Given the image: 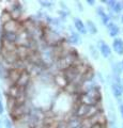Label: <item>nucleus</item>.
I'll use <instances>...</instances> for the list:
<instances>
[{"label":"nucleus","instance_id":"0eeeda50","mask_svg":"<svg viewBox=\"0 0 123 128\" xmlns=\"http://www.w3.org/2000/svg\"><path fill=\"white\" fill-rule=\"evenodd\" d=\"M87 30H88L91 34H96L97 33V28L95 26V24L91 20L87 22Z\"/></svg>","mask_w":123,"mask_h":128},{"label":"nucleus","instance_id":"2eb2a0df","mask_svg":"<svg viewBox=\"0 0 123 128\" xmlns=\"http://www.w3.org/2000/svg\"><path fill=\"white\" fill-rule=\"evenodd\" d=\"M121 67H122V70H123V60H122V62H121Z\"/></svg>","mask_w":123,"mask_h":128},{"label":"nucleus","instance_id":"7ed1b4c3","mask_svg":"<svg viewBox=\"0 0 123 128\" xmlns=\"http://www.w3.org/2000/svg\"><path fill=\"white\" fill-rule=\"evenodd\" d=\"M111 92L113 96L116 98H121V96L123 94V86L121 83H118V82H112L111 84Z\"/></svg>","mask_w":123,"mask_h":128},{"label":"nucleus","instance_id":"39448f33","mask_svg":"<svg viewBox=\"0 0 123 128\" xmlns=\"http://www.w3.org/2000/svg\"><path fill=\"white\" fill-rule=\"evenodd\" d=\"M107 29H108V34L111 38H116L117 35L120 33V28L112 22H110L108 25H107Z\"/></svg>","mask_w":123,"mask_h":128},{"label":"nucleus","instance_id":"4468645a","mask_svg":"<svg viewBox=\"0 0 123 128\" xmlns=\"http://www.w3.org/2000/svg\"><path fill=\"white\" fill-rule=\"evenodd\" d=\"M88 3H90V6H93L94 4V1H91V0H88V1H87Z\"/></svg>","mask_w":123,"mask_h":128},{"label":"nucleus","instance_id":"ddd939ff","mask_svg":"<svg viewBox=\"0 0 123 128\" xmlns=\"http://www.w3.org/2000/svg\"><path fill=\"white\" fill-rule=\"evenodd\" d=\"M119 110H120V114H121V116L123 118V104H121V105L119 106Z\"/></svg>","mask_w":123,"mask_h":128},{"label":"nucleus","instance_id":"423d86ee","mask_svg":"<svg viewBox=\"0 0 123 128\" xmlns=\"http://www.w3.org/2000/svg\"><path fill=\"white\" fill-rule=\"evenodd\" d=\"M96 12H97V15L101 17V19H102V22L104 24V25H108V24L110 22V17H109V15L107 14V13H105V11H104V9H103L102 6H98L97 9H96Z\"/></svg>","mask_w":123,"mask_h":128},{"label":"nucleus","instance_id":"9d476101","mask_svg":"<svg viewBox=\"0 0 123 128\" xmlns=\"http://www.w3.org/2000/svg\"><path fill=\"white\" fill-rule=\"evenodd\" d=\"M90 51H91V54H93V58L97 59V51H95L94 46H90Z\"/></svg>","mask_w":123,"mask_h":128},{"label":"nucleus","instance_id":"a211bd4d","mask_svg":"<svg viewBox=\"0 0 123 128\" xmlns=\"http://www.w3.org/2000/svg\"><path fill=\"white\" fill-rule=\"evenodd\" d=\"M122 128H123V125H122Z\"/></svg>","mask_w":123,"mask_h":128},{"label":"nucleus","instance_id":"20e7f679","mask_svg":"<svg viewBox=\"0 0 123 128\" xmlns=\"http://www.w3.org/2000/svg\"><path fill=\"white\" fill-rule=\"evenodd\" d=\"M74 26H75L76 30L79 32V33L86 34L87 32H88V30H87V27L85 26L84 22H82L80 18H78V17H75L74 18Z\"/></svg>","mask_w":123,"mask_h":128},{"label":"nucleus","instance_id":"1a4fd4ad","mask_svg":"<svg viewBox=\"0 0 123 128\" xmlns=\"http://www.w3.org/2000/svg\"><path fill=\"white\" fill-rule=\"evenodd\" d=\"M3 123H5V128H13V126H12V123L9 118H5L3 120Z\"/></svg>","mask_w":123,"mask_h":128},{"label":"nucleus","instance_id":"f8f14e48","mask_svg":"<svg viewBox=\"0 0 123 128\" xmlns=\"http://www.w3.org/2000/svg\"><path fill=\"white\" fill-rule=\"evenodd\" d=\"M5 112V108H3V104H2V100L0 99V114H2Z\"/></svg>","mask_w":123,"mask_h":128},{"label":"nucleus","instance_id":"dca6fc26","mask_svg":"<svg viewBox=\"0 0 123 128\" xmlns=\"http://www.w3.org/2000/svg\"><path fill=\"white\" fill-rule=\"evenodd\" d=\"M121 20H122V22H123V15H122V17H121Z\"/></svg>","mask_w":123,"mask_h":128},{"label":"nucleus","instance_id":"f03ea898","mask_svg":"<svg viewBox=\"0 0 123 128\" xmlns=\"http://www.w3.org/2000/svg\"><path fill=\"white\" fill-rule=\"evenodd\" d=\"M112 49L114 52L122 56L123 54V40L120 38H116L112 42Z\"/></svg>","mask_w":123,"mask_h":128},{"label":"nucleus","instance_id":"9b49d317","mask_svg":"<svg viewBox=\"0 0 123 128\" xmlns=\"http://www.w3.org/2000/svg\"><path fill=\"white\" fill-rule=\"evenodd\" d=\"M40 4H42L43 6L49 8V6H53V3H51V2H48V1H40Z\"/></svg>","mask_w":123,"mask_h":128},{"label":"nucleus","instance_id":"f3484780","mask_svg":"<svg viewBox=\"0 0 123 128\" xmlns=\"http://www.w3.org/2000/svg\"><path fill=\"white\" fill-rule=\"evenodd\" d=\"M0 128H1V122H0Z\"/></svg>","mask_w":123,"mask_h":128},{"label":"nucleus","instance_id":"6e6552de","mask_svg":"<svg viewBox=\"0 0 123 128\" xmlns=\"http://www.w3.org/2000/svg\"><path fill=\"white\" fill-rule=\"evenodd\" d=\"M70 41L72 42L73 44H75V45H79V44L81 43V38H80V36H79L77 33H75V32L72 31V34H71Z\"/></svg>","mask_w":123,"mask_h":128},{"label":"nucleus","instance_id":"f257e3e1","mask_svg":"<svg viewBox=\"0 0 123 128\" xmlns=\"http://www.w3.org/2000/svg\"><path fill=\"white\" fill-rule=\"evenodd\" d=\"M97 48L98 50L101 51L102 56L104 58H109L110 56H111V49H110L109 45L107 44L106 42H104L103 40H101V41H98L97 43Z\"/></svg>","mask_w":123,"mask_h":128}]
</instances>
